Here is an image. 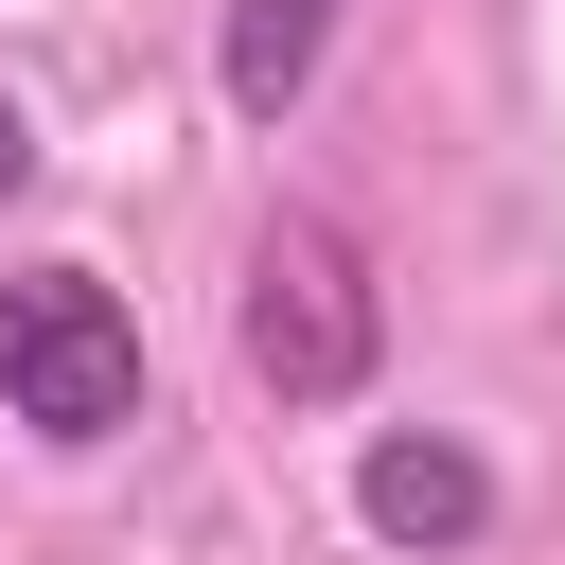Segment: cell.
Wrapping results in <instances>:
<instances>
[{"label": "cell", "instance_id": "cell-1", "mask_svg": "<svg viewBox=\"0 0 565 565\" xmlns=\"http://www.w3.org/2000/svg\"><path fill=\"white\" fill-rule=\"evenodd\" d=\"M0 424H35L53 459H88V441L141 424V318L88 265H18L0 282Z\"/></svg>", "mask_w": 565, "mask_h": 565}, {"label": "cell", "instance_id": "cell-2", "mask_svg": "<svg viewBox=\"0 0 565 565\" xmlns=\"http://www.w3.org/2000/svg\"><path fill=\"white\" fill-rule=\"evenodd\" d=\"M371 353H388V300H371V265H353V230H335V212H265V230H247V371H265L282 406H353Z\"/></svg>", "mask_w": 565, "mask_h": 565}, {"label": "cell", "instance_id": "cell-3", "mask_svg": "<svg viewBox=\"0 0 565 565\" xmlns=\"http://www.w3.org/2000/svg\"><path fill=\"white\" fill-rule=\"evenodd\" d=\"M353 512H371L388 547H477V530H494V477H477L459 441H424V424H388V441L353 459Z\"/></svg>", "mask_w": 565, "mask_h": 565}, {"label": "cell", "instance_id": "cell-4", "mask_svg": "<svg viewBox=\"0 0 565 565\" xmlns=\"http://www.w3.org/2000/svg\"><path fill=\"white\" fill-rule=\"evenodd\" d=\"M335 18H353V0H230V53H212V88H230L247 124H282V106L318 88V53H335Z\"/></svg>", "mask_w": 565, "mask_h": 565}, {"label": "cell", "instance_id": "cell-5", "mask_svg": "<svg viewBox=\"0 0 565 565\" xmlns=\"http://www.w3.org/2000/svg\"><path fill=\"white\" fill-rule=\"evenodd\" d=\"M35 194V124H18V88H0V212Z\"/></svg>", "mask_w": 565, "mask_h": 565}]
</instances>
